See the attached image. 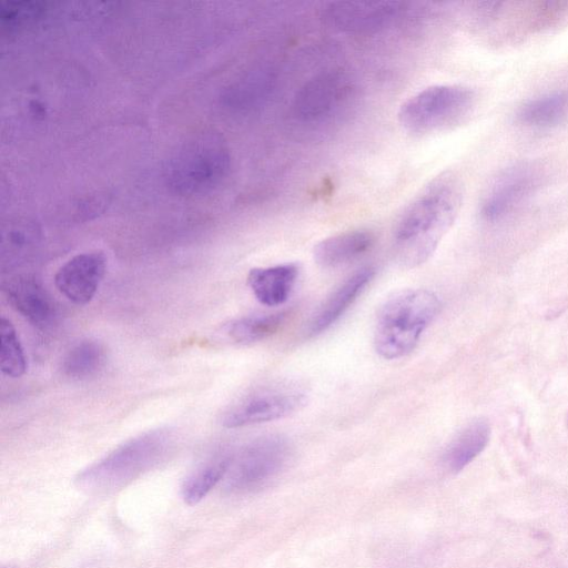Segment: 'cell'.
I'll list each match as a JSON object with an SVG mask.
<instances>
[{"label":"cell","instance_id":"6da1fadb","mask_svg":"<svg viewBox=\"0 0 568 568\" xmlns=\"http://www.w3.org/2000/svg\"><path fill=\"white\" fill-rule=\"evenodd\" d=\"M462 186L450 173L425 185L405 207L393 233V251L405 268L424 264L453 225L462 205Z\"/></svg>","mask_w":568,"mask_h":568},{"label":"cell","instance_id":"7a4b0ae2","mask_svg":"<svg viewBox=\"0 0 568 568\" xmlns=\"http://www.w3.org/2000/svg\"><path fill=\"white\" fill-rule=\"evenodd\" d=\"M439 308L438 297L428 290L406 288L394 293L376 316L374 346L377 354L386 359L409 354Z\"/></svg>","mask_w":568,"mask_h":568},{"label":"cell","instance_id":"3957f363","mask_svg":"<svg viewBox=\"0 0 568 568\" xmlns=\"http://www.w3.org/2000/svg\"><path fill=\"white\" fill-rule=\"evenodd\" d=\"M171 443L172 434L169 429L143 433L83 469L75 483L87 493L113 491L158 464Z\"/></svg>","mask_w":568,"mask_h":568},{"label":"cell","instance_id":"277c9868","mask_svg":"<svg viewBox=\"0 0 568 568\" xmlns=\"http://www.w3.org/2000/svg\"><path fill=\"white\" fill-rule=\"evenodd\" d=\"M474 99V92L464 85H433L402 104L398 121L414 134L439 132L459 123L470 111Z\"/></svg>","mask_w":568,"mask_h":568},{"label":"cell","instance_id":"5b68a950","mask_svg":"<svg viewBox=\"0 0 568 568\" xmlns=\"http://www.w3.org/2000/svg\"><path fill=\"white\" fill-rule=\"evenodd\" d=\"M291 446L281 435H266L247 444L232 457L225 475L226 488L246 494L267 486L286 467Z\"/></svg>","mask_w":568,"mask_h":568},{"label":"cell","instance_id":"8992f818","mask_svg":"<svg viewBox=\"0 0 568 568\" xmlns=\"http://www.w3.org/2000/svg\"><path fill=\"white\" fill-rule=\"evenodd\" d=\"M307 400L303 385L280 381L261 386L233 404L223 415L226 428L272 422L298 412Z\"/></svg>","mask_w":568,"mask_h":568},{"label":"cell","instance_id":"52a82bcc","mask_svg":"<svg viewBox=\"0 0 568 568\" xmlns=\"http://www.w3.org/2000/svg\"><path fill=\"white\" fill-rule=\"evenodd\" d=\"M106 258L102 252H85L71 257L54 275L58 291L77 305L88 304L105 274Z\"/></svg>","mask_w":568,"mask_h":568},{"label":"cell","instance_id":"ba28073f","mask_svg":"<svg viewBox=\"0 0 568 568\" xmlns=\"http://www.w3.org/2000/svg\"><path fill=\"white\" fill-rule=\"evenodd\" d=\"M539 173L527 165L516 166L500 176L486 196L481 213L488 221H497L520 206L538 187Z\"/></svg>","mask_w":568,"mask_h":568},{"label":"cell","instance_id":"9c48e42d","mask_svg":"<svg viewBox=\"0 0 568 568\" xmlns=\"http://www.w3.org/2000/svg\"><path fill=\"white\" fill-rule=\"evenodd\" d=\"M11 306L32 325L48 327L55 315L53 302L43 285L31 275H17L3 285Z\"/></svg>","mask_w":568,"mask_h":568},{"label":"cell","instance_id":"30bf717a","mask_svg":"<svg viewBox=\"0 0 568 568\" xmlns=\"http://www.w3.org/2000/svg\"><path fill=\"white\" fill-rule=\"evenodd\" d=\"M398 2H335L325 12L332 26L348 32L376 29L398 11Z\"/></svg>","mask_w":568,"mask_h":568},{"label":"cell","instance_id":"8fae6325","mask_svg":"<svg viewBox=\"0 0 568 568\" xmlns=\"http://www.w3.org/2000/svg\"><path fill=\"white\" fill-rule=\"evenodd\" d=\"M375 275L371 266L362 267L347 277L325 300L308 325V334L318 335L336 323L365 290Z\"/></svg>","mask_w":568,"mask_h":568},{"label":"cell","instance_id":"7c38bea8","mask_svg":"<svg viewBox=\"0 0 568 568\" xmlns=\"http://www.w3.org/2000/svg\"><path fill=\"white\" fill-rule=\"evenodd\" d=\"M297 275L298 266L294 263L256 267L250 271L247 284L261 304L278 306L287 301Z\"/></svg>","mask_w":568,"mask_h":568},{"label":"cell","instance_id":"4fadbf2b","mask_svg":"<svg viewBox=\"0 0 568 568\" xmlns=\"http://www.w3.org/2000/svg\"><path fill=\"white\" fill-rule=\"evenodd\" d=\"M374 241V234L367 230H353L332 235L315 245L314 260L325 268L338 267L365 254Z\"/></svg>","mask_w":568,"mask_h":568},{"label":"cell","instance_id":"5bb4252c","mask_svg":"<svg viewBox=\"0 0 568 568\" xmlns=\"http://www.w3.org/2000/svg\"><path fill=\"white\" fill-rule=\"evenodd\" d=\"M346 84L339 77L329 74L308 82L295 101L296 113L304 119L326 115L344 97Z\"/></svg>","mask_w":568,"mask_h":568},{"label":"cell","instance_id":"9a60e30c","mask_svg":"<svg viewBox=\"0 0 568 568\" xmlns=\"http://www.w3.org/2000/svg\"><path fill=\"white\" fill-rule=\"evenodd\" d=\"M490 427L486 419L477 418L468 423L450 442L444 462L453 473H458L470 464L487 446Z\"/></svg>","mask_w":568,"mask_h":568},{"label":"cell","instance_id":"2e32d148","mask_svg":"<svg viewBox=\"0 0 568 568\" xmlns=\"http://www.w3.org/2000/svg\"><path fill=\"white\" fill-rule=\"evenodd\" d=\"M521 124L550 128L568 116V90L554 91L525 103L518 111Z\"/></svg>","mask_w":568,"mask_h":568},{"label":"cell","instance_id":"e0dca14e","mask_svg":"<svg viewBox=\"0 0 568 568\" xmlns=\"http://www.w3.org/2000/svg\"><path fill=\"white\" fill-rule=\"evenodd\" d=\"M287 314L251 315L234 320L224 326L225 334L237 344H251L274 335L285 323Z\"/></svg>","mask_w":568,"mask_h":568},{"label":"cell","instance_id":"ac0fdd59","mask_svg":"<svg viewBox=\"0 0 568 568\" xmlns=\"http://www.w3.org/2000/svg\"><path fill=\"white\" fill-rule=\"evenodd\" d=\"M231 459V456L215 458L187 476L181 489L184 503L191 506L200 503L225 477Z\"/></svg>","mask_w":568,"mask_h":568},{"label":"cell","instance_id":"d6986e66","mask_svg":"<svg viewBox=\"0 0 568 568\" xmlns=\"http://www.w3.org/2000/svg\"><path fill=\"white\" fill-rule=\"evenodd\" d=\"M105 359L104 347L97 341H82L65 355L62 371L72 379H85L95 375Z\"/></svg>","mask_w":568,"mask_h":568},{"label":"cell","instance_id":"ffe728a7","mask_svg":"<svg viewBox=\"0 0 568 568\" xmlns=\"http://www.w3.org/2000/svg\"><path fill=\"white\" fill-rule=\"evenodd\" d=\"M0 365L9 377H20L27 371V359L12 323L2 317L0 322Z\"/></svg>","mask_w":568,"mask_h":568},{"label":"cell","instance_id":"44dd1931","mask_svg":"<svg viewBox=\"0 0 568 568\" xmlns=\"http://www.w3.org/2000/svg\"><path fill=\"white\" fill-rule=\"evenodd\" d=\"M2 568H16V567L9 565V566H4Z\"/></svg>","mask_w":568,"mask_h":568}]
</instances>
